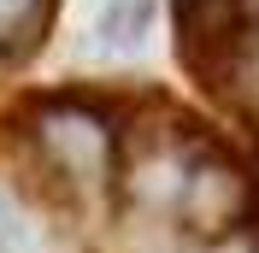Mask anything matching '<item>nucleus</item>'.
I'll list each match as a JSON object with an SVG mask.
<instances>
[{"instance_id":"f257e3e1","label":"nucleus","mask_w":259,"mask_h":253,"mask_svg":"<svg viewBox=\"0 0 259 253\" xmlns=\"http://www.w3.org/2000/svg\"><path fill=\"white\" fill-rule=\"evenodd\" d=\"M0 253H53V230L24 206L12 183H0Z\"/></svg>"},{"instance_id":"f03ea898","label":"nucleus","mask_w":259,"mask_h":253,"mask_svg":"<svg viewBox=\"0 0 259 253\" xmlns=\"http://www.w3.org/2000/svg\"><path fill=\"white\" fill-rule=\"evenodd\" d=\"M24 12H30V0H0V30H18Z\"/></svg>"}]
</instances>
